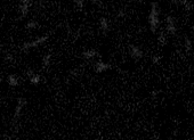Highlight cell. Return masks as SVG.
Here are the masks:
<instances>
[{"instance_id": "cell-1", "label": "cell", "mask_w": 194, "mask_h": 140, "mask_svg": "<svg viewBox=\"0 0 194 140\" xmlns=\"http://www.w3.org/2000/svg\"><path fill=\"white\" fill-rule=\"evenodd\" d=\"M160 13L161 9L158 2H152L151 10L148 14V25L152 33H156L158 28L160 26Z\"/></svg>"}, {"instance_id": "cell-2", "label": "cell", "mask_w": 194, "mask_h": 140, "mask_svg": "<svg viewBox=\"0 0 194 140\" xmlns=\"http://www.w3.org/2000/svg\"><path fill=\"white\" fill-rule=\"evenodd\" d=\"M48 39H49V35L46 34V35H43V37H39V38H37V39H34L32 41L24 42L21 49H22L23 52H29V50L32 49V48H37V47L41 46L43 43H45V42L47 41Z\"/></svg>"}, {"instance_id": "cell-3", "label": "cell", "mask_w": 194, "mask_h": 140, "mask_svg": "<svg viewBox=\"0 0 194 140\" xmlns=\"http://www.w3.org/2000/svg\"><path fill=\"white\" fill-rule=\"evenodd\" d=\"M28 104V100L24 97H19L17 98V104H16V107H15V112H14V117H13V125L17 124L19 117L22 115V112H23L24 107L26 106Z\"/></svg>"}, {"instance_id": "cell-4", "label": "cell", "mask_w": 194, "mask_h": 140, "mask_svg": "<svg viewBox=\"0 0 194 140\" xmlns=\"http://www.w3.org/2000/svg\"><path fill=\"white\" fill-rule=\"evenodd\" d=\"M128 52H129L130 57L133 59H135V61H139L144 56V52H143L142 48L138 46H135V45H130L128 47Z\"/></svg>"}, {"instance_id": "cell-5", "label": "cell", "mask_w": 194, "mask_h": 140, "mask_svg": "<svg viewBox=\"0 0 194 140\" xmlns=\"http://www.w3.org/2000/svg\"><path fill=\"white\" fill-rule=\"evenodd\" d=\"M166 30L169 34H175L177 31V26H176V19L174 16H167L166 17Z\"/></svg>"}, {"instance_id": "cell-6", "label": "cell", "mask_w": 194, "mask_h": 140, "mask_svg": "<svg viewBox=\"0 0 194 140\" xmlns=\"http://www.w3.org/2000/svg\"><path fill=\"white\" fill-rule=\"evenodd\" d=\"M112 68V65L109 63H105L103 61H98L95 63L94 65V71L96 73H104L106 71H109Z\"/></svg>"}, {"instance_id": "cell-7", "label": "cell", "mask_w": 194, "mask_h": 140, "mask_svg": "<svg viewBox=\"0 0 194 140\" xmlns=\"http://www.w3.org/2000/svg\"><path fill=\"white\" fill-rule=\"evenodd\" d=\"M32 0H21L19 2V13H21V17H26L29 14V9H30V5H31Z\"/></svg>"}, {"instance_id": "cell-8", "label": "cell", "mask_w": 194, "mask_h": 140, "mask_svg": "<svg viewBox=\"0 0 194 140\" xmlns=\"http://www.w3.org/2000/svg\"><path fill=\"white\" fill-rule=\"evenodd\" d=\"M26 74H28L29 81H30V83H31V84H33V85H38V84L41 83V81H43L41 75L34 73L32 70H29L28 72H26Z\"/></svg>"}, {"instance_id": "cell-9", "label": "cell", "mask_w": 194, "mask_h": 140, "mask_svg": "<svg viewBox=\"0 0 194 140\" xmlns=\"http://www.w3.org/2000/svg\"><path fill=\"white\" fill-rule=\"evenodd\" d=\"M98 25H100V30L102 31L103 34H107L110 31V23H109V19L104 17V16H102L98 21Z\"/></svg>"}, {"instance_id": "cell-10", "label": "cell", "mask_w": 194, "mask_h": 140, "mask_svg": "<svg viewBox=\"0 0 194 140\" xmlns=\"http://www.w3.org/2000/svg\"><path fill=\"white\" fill-rule=\"evenodd\" d=\"M6 81H7L8 85H10L12 88H16L19 84V78L16 74H9L6 78Z\"/></svg>"}, {"instance_id": "cell-11", "label": "cell", "mask_w": 194, "mask_h": 140, "mask_svg": "<svg viewBox=\"0 0 194 140\" xmlns=\"http://www.w3.org/2000/svg\"><path fill=\"white\" fill-rule=\"evenodd\" d=\"M81 56L83 59H93L95 57L100 56V54L97 50H95V49H87V50H83L82 54H81Z\"/></svg>"}, {"instance_id": "cell-12", "label": "cell", "mask_w": 194, "mask_h": 140, "mask_svg": "<svg viewBox=\"0 0 194 140\" xmlns=\"http://www.w3.org/2000/svg\"><path fill=\"white\" fill-rule=\"evenodd\" d=\"M50 63H52V54H46L43 57V66L45 68H47V67H49Z\"/></svg>"}, {"instance_id": "cell-13", "label": "cell", "mask_w": 194, "mask_h": 140, "mask_svg": "<svg viewBox=\"0 0 194 140\" xmlns=\"http://www.w3.org/2000/svg\"><path fill=\"white\" fill-rule=\"evenodd\" d=\"M38 28V22L37 21H29L28 23L25 24V28L26 30H34Z\"/></svg>"}, {"instance_id": "cell-14", "label": "cell", "mask_w": 194, "mask_h": 140, "mask_svg": "<svg viewBox=\"0 0 194 140\" xmlns=\"http://www.w3.org/2000/svg\"><path fill=\"white\" fill-rule=\"evenodd\" d=\"M73 2L76 4V6L80 10L83 9V7H85V0H73Z\"/></svg>"}, {"instance_id": "cell-15", "label": "cell", "mask_w": 194, "mask_h": 140, "mask_svg": "<svg viewBox=\"0 0 194 140\" xmlns=\"http://www.w3.org/2000/svg\"><path fill=\"white\" fill-rule=\"evenodd\" d=\"M185 49L186 50H191L192 49V41L187 37H185Z\"/></svg>"}, {"instance_id": "cell-16", "label": "cell", "mask_w": 194, "mask_h": 140, "mask_svg": "<svg viewBox=\"0 0 194 140\" xmlns=\"http://www.w3.org/2000/svg\"><path fill=\"white\" fill-rule=\"evenodd\" d=\"M171 4H174V5H183L184 6L186 4V1L187 0H169Z\"/></svg>"}, {"instance_id": "cell-17", "label": "cell", "mask_w": 194, "mask_h": 140, "mask_svg": "<svg viewBox=\"0 0 194 140\" xmlns=\"http://www.w3.org/2000/svg\"><path fill=\"white\" fill-rule=\"evenodd\" d=\"M160 59H161V58H160V57H158V56L153 57V59H152V63L156 64V63H159V61H160Z\"/></svg>"}, {"instance_id": "cell-18", "label": "cell", "mask_w": 194, "mask_h": 140, "mask_svg": "<svg viewBox=\"0 0 194 140\" xmlns=\"http://www.w3.org/2000/svg\"><path fill=\"white\" fill-rule=\"evenodd\" d=\"M117 16H118L119 18H120V17H123V16H124V12H123V10H119V13Z\"/></svg>"}, {"instance_id": "cell-19", "label": "cell", "mask_w": 194, "mask_h": 140, "mask_svg": "<svg viewBox=\"0 0 194 140\" xmlns=\"http://www.w3.org/2000/svg\"><path fill=\"white\" fill-rule=\"evenodd\" d=\"M6 59H7V61H12V59H13V56H12V55H9V54H8V55H6Z\"/></svg>"}, {"instance_id": "cell-20", "label": "cell", "mask_w": 194, "mask_h": 140, "mask_svg": "<svg viewBox=\"0 0 194 140\" xmlns=\"http://www.w3.org/2000/svg\"><path fill=\"white\" fill-rule=\"evenodd\" d=\"M103 1H105V0H91L93 4H98V2H103Z\"/></svg>"}, {"instance_id": "cell-21", "label": "cell", "mask_w": 194, "mask_h": 140, "mask_svg": "<svg viewBox=\"0 0 194 140\" xmlns=\"http://www.w3.org/2000/svg\"><path fill=\"white\" fill-rule=\"evenodd\" d=\"M193 30H194V28H193Z\"/></svg>"}]
</instances>
